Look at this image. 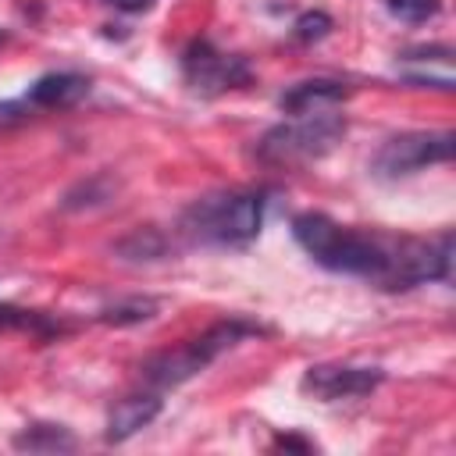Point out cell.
<instances>
[{"instance_id": "obj_6", "label": "cell", "mask_w": 456, "mask_h": 456, "mask_svg": "<svg viewBox=\"0 0 456 456\" xmlns=\"http://www.w3.org/2000/svg\"><path fill=\"white\" fill-rule=\"evenodd\" d=\"M182 75H185L189 89H196L203 96H217V93L246 86L249 82V64L235 53L217 50L210 39H196L182 53Z\"/></svg>"}, {"instance_id": "obj_11", "label": "cell", "mask_w": 456, "mask_h": 456, "mask_svg": "<svg viewBox=\"0 0 456 456\" xmlns=\"http://www.w3.org/2000/svg\"><path fill=\"white\" fill-rule=\"evenodd\" d=\"M14 449H21V452H71L75 435L61 424H28L14 435Z\"/></svg>"}, {"instance_id": "obj_5", "label": "cell", "mask_w": 456, "mask_h": 456, "mask_svg": "<svg viewBox=\"0 0 456 456\" xmlns=\"http://www.w3.org/2000/svg\"><path fill=\"white\" fill-rule=\"evenodd\" d=\"M452 160V132H399L381 142V150L370 160V171L378 178H406L424 171L428 164Z\"/></svg>"}, {"instance_id": "obj_10", "label": "cell", "mask_w": 456, "mask_h": 456, "mask_svg": "<svg viewBox=\"0 0 456 456\" xmlns=\"http://www.w3.org/2000/svg\"><path fill=\"white\" fill-rule=\"evenodd\" d=\"M157 413H160V395L157 392H132V395H125L110 406L103 438L107 442H125L135 431H142Z\"/></svg>"}, {"instance_id": "obj_13", "label": "cell", "mask_w": 456, "mask_h": 456, "mask_svg": "<svg viewBox=\"0 0 456 456\" xmlns=\"http://www.w3.org/2000/svg\"><path fill=\"white\" fill-rule=\"evenodd\" d=\"M7 328H18V331H36V335H50V331H61V324L46 321L43 314L36 310H21V306H0V331Z\"/></svg>"}, {"instance_id": "obj_12", "label": "cell", "mask_w": 456, "mask_h": 456, "mask_svg": "<svg viewBox=\"0 0 456 456\" xmlns=\"http://www.w3.org/2000/svg\"><path fill=\"white\" fill-rule=\"evenodd\" d=\"M157 314V299L150 296H132V299H121L114 306H103L100 310V321L103 324H139V321H150Z\"/></svg>"}, {"instance_id": "obj_16", "label": "cell", "mask_w": 456, "mask_h": 456, "mask_svg": "<svg viewBox=\"0 0 456 456\" xmlns=\"http://www.w3.org/2000/svg\"><path fill=\"white\" fill-rule=\"evenodd\" d=\"M292 28H296V39L299 43H314V39H324L331 32V18L324 11H306V14L296 18Z\"/></svg>"}, {"instance_id": "obj_3", "label": "cell", "mask_w": 456, "mask_h": 456, "mask_svg": "<svg viewBox=\"0 0 456 456\" xmlns=\"http://www.w3.org/2000/svg\"><path fill=\"white\" fill-rule=\"evenodd\" d=\"M260 331H264V328H256V324H249V321H235V317H232V321H217V324H210L203 335L189 338L185 346L150 356V360L139 367V374H142V381L153 385V388H175V385L196 378L200 370H207L224 349H232V346H239L242 338L260 335Z\"/></svg>"}, {"instance_id": "obj_1", "label": "cell", "mask_w": 456, "mask_h": 456, "mask_svg": "<svg viewBox=\"0 0 456 456\" xmlns=\"http://www.w3.org/2000/svg\"><path fill=\"white\" fill-rule=\"evenodd\" d=\"M292 235L321 267L367 278L385 292H406L424 281H442L452 267L449 232H442L438 239L385 235L374 228L338 224L328 214L306 210L292 217Z\"/></svg>"}, {"instance_id": "obj_7", "label": "cell", "mask_w": 456, "mask_h": 456, "mask_svg": "<svg viewBox=\"0 0 456 456\" xmlns=\"http://www.w3.org/2000/svg\"><path fill=\"white\" fill-rule=\"evenodd\" d=\"M381 370L378 367H356V363H314L303 370L299 388L321 403H335V399H360L367 392H374L381 385Z\"/></svg>"}, {"instance_id": "obj_2", "label": "cell", "mask_w": 456, "mask_h": 456, "mask_svg": "<svg viewBox=\"0 0 456 456\" xmlns=\"http://www.w3.org/2000/svg\"><path fill=\"white\" fill-rule=\"evenodd\" d=\"M264 207V192H214L185 207L182 232L203 246H246L260 235Z\"/></svg>"}, {"instance_id": "obj_8", "label": "cell", "mask_w": 456, "mask_h": 456, "mask_svg": "<svg viewBox=\"0 0 456 456\" xmlns=\"http://www.w3.org/2000/svg\"><path fill=\"white\" fill-rule=\"evenodd\" d=\"M86 93H89V78H86V75H75V71H50V75H39V78L25 89L21 103H25L28 110H61V107L78 103Z\"/></svg>"}, {"instance_id": "obj_9", "label": "cell", "mask_w": 456, "mask_h": 456, "mask_svg": "<svg viewBox=\"0 0 456 456\" xmlns=\"http://www.w3.org/2000/svg\"><path fill=\"white\" fill-rule=\"evenodd\" d=\"M353 93V86L338 82V78H306V82H296L289 86L281 96H278V107L285 114H317V110H331L335 103H342L346 96Z\"/></svg>"}, {"instance_id": "obj_18", "label": "cell", "mask_w": 456, "mask_h": 456, "mask_svg": "<svg viewBox=\"0 0 456 456\" xmlns=\"http://www.w3.org/2000/svg\"><path fill=\"white\" fill-rule=\"evenodd\" d=\"M278 445H285V449H310V442H299L292 435H278Z\"/></svg>"}, {"instance_id": "obj_15", "label": "cell", "mask_w": 456, "mask_h": 456, "mask_svg": "<svg viewBox=\"0 0 456 456\" xmlns=\"http://www.w3.org/2000/svg\"><path fill=\"white\" fill-rule=\"evenodd\" d=\"M385 7L392 18H399L406 25H420L442 11V0H385Z\"/></svg>"}, {"instance_id": "obj_17", "label": "cell", "mask_w": 456, "mask_h": 456, "mask_svg": "<svg viewBox=\"0 0 456 456\" xmlns=\"http://www.w3.org/2000/svg\"><path fill=\"white\" fill-rule=\"evenodd\" d=\"M103 4L114 7V11H125V14H142V11L153 7V0H103Z\"/></svg>"}, {"instance_id": "obj_4", "label": "cell", "mask_w": 456, "mask_h": 456, "mask_svg": "<svg viewBox=\"0 0 456 456\" xmlns=\"http://www.w3.org/2000/svg\"><path fill=\"white\" fill-rule=\"evenodd\" d=\"M346 135L342 114L317 110V114H299L296 121H281L267 128L256 139V157L271 167H289V164H310L324 157L338 139Z\"/></svg>"}, {"instance_id": "obj_14", "label": "cell", "mask_w": 456, "mask_h": 456, "mask_svg": "<svg viewBox=\"0 0 456 456\" xmlns=\"http://www.w3.org/2000/svg\"><path fill=\"white\" fill-rule=\"evenodd\" d=\"M118 253H125L128 260H153L164 253V239L153 228H142V232L128 235L125 242H118Z\"/></svg>"}]
</instances>
